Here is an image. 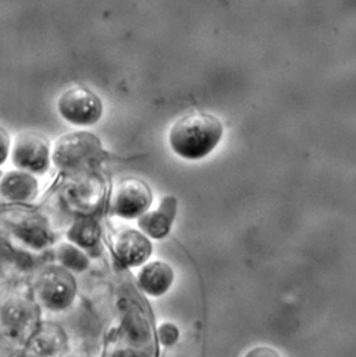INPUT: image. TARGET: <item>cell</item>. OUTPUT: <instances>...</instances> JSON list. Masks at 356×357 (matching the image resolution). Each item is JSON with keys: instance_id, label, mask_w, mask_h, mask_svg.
<instances>
[{"instance_id": "11", "label": "cell", "mask_w": 356, "mask_h": 357, "mask_svg": "<svg viewBox=\"0 0 356 357\" xmlns=\"http://www.w3.org/2000/svg\"><path fill=\"white\" fill-rule=\"evenodd\" d=\"M36 307L29 301H14L8 304L4 310V321L10 329L22 332L28 329L36 321Z\"/></svg>"}, {"instance_id": "6", "label": "cell", "mask_w": 356, "mask_h": 357, "mask_svg": "<svg viewBox=\"0 0 356 357\" xmlns=\"http://www.w3.org/2000/svg\"><path fill=\"white\" fill-rule=\"evenodd\" d=\"M39 292L48 306L62 309L67 307L74 298L73 278L64 270L57 268L49 270L40 280Z\"/></svg>"}, {"instance_id": "9", "label": "cell", "mask_w": 356, "mask_h": 357, "mask_svg": "<svg viewBox=\"0 0 356 357\" xmlns=\"http://www.w3.org/2000/svg\"><path fill=\"white\" fill-rule=\"evenodd\" d=\"M37 192V181L22 171L8 172L0 180V195L6 200L24 202L33 199Z\"/></svg>"}, {"instance_id": "12", "label": "cell", "mask_w": 356, "mask_h": 357, "mask_svg": "<svg viewBox=\"0 0 356 357\" xmlns=\"http://www.w3.org/2000/svg\"><path fill=\"white\" fill-rule=\"evenodd\" d=\"M64 342V335L54 325H42L33 338L34 349L38 352L48 353L59 349Z\"/></svg>"}, {"instance_id": "4", "label": "cell", "mask_w": 356, "mask_h": 357, "mask_svg": "<svg viewBox=\"0 0 356 357\" xmlns=\"http://www.w3.org/2000/svg\"><path fill=\"white\" fill-rule=\"evenodd\" d=\"M11 161L22 172L44 174L50 164V145L47 138L31 131L19 135L11 149Z\"/></svg>"}, {"instance_id": "13", "label": "cell", "mask_w": 356, "mask_h": 357, "mask_svg": "<svg viewBox=\"0 0 356 357\" xmlns=\"http://www.w3.org/2000/svg\"><path fill=\"white\" fill-rule=\"evenodd\" d=\"M99 237V229L95 223L90 220L77 224L73 230V238L80 245L90 246Z\"/></svg>"}, {"instance_id": "3", "label": "cell", "mask_w": 356, "mask_h": 357, "mask_svg": "<svg viewBox=\"0 0 356 357\" xmlns=\"http://www.w3.org/2000/svg\"><path fill=\"white\" fill-rule=\"evenodd\" d=\"M102 146L95 135L79 132L63 135L57 140L53 160L62 168H77L102 156Z\"/></svg>"}, {"instance_id": "5", "label": "cell", "mask_w": 356, "mask_h": 357, "mask_svg": "<svg viewBox=\"0 0 356 357\" xmlns=\"http://www.w3.org/2000/svg\"><path fill=\"white\" fill-rule=\"evenodd\" d=\"M152 203V192L145 181L126 178L114 186L111 207L121 217L131 218L142 215Z\"/></svg>"}, {"instance_id": "8", "label": "cell", "mask_w": 356, "mask_h": 357, "mask_svg": "<svg viewBox=\"0 0 356 357\" xmlns=\"http://www.w3.org/2000/svg\"><path fill=\"white\" fill-rule=\"evenodd\" d=\"M177 204L176 198L165 197L160 203L159 208L144 215L140 220V227L152 238H164L173 222L177 212Z\"/></svg>"}, {"instance_id": "16", "label": "cell", "mask_w": 356, "mask_h": 357, "mask_svg": "<svg viewBox=\"0 0 356 357\" xmlns=\"http://www.w3.org/2000/svg\"><path fill=\"white\" fill-rule=\"evenodd\" d=\"M10 135L4 128L0 126V165L7 160L10 153Z\"/></svg>"}, {"instance_id": "15", "label": "cell", "mask_w": 356, "mask_h": 357, "mask_svg": "<svg viewBox=\"0 0 356 357\" xmlns=\"http://www.w3.org/2000/svg\"><path fill=\"white\" fill-rule=\"evenodd\" d=\"M160 340L163 345L171 347L179 338V330L173 324H165L160 328Z\"/></svg>"}, {"instance_id": "1", "label": "cell", "mask_w": 356, "mask_h": 357, "mask_svg": "<svg viewBox=\"0 0 356 357\" xmlns=\"http://www.w3.org/2000/svg\"><path fill=\"white\" fill-rule=\"evenodd\" d=\"M221 121L208 112H195L174 123L169 135L172 151L186 160H197L213 151L222 138Z\"/></svg>"}, {"instance_id": "17", "label": "cell", "mask_w": 356, "mask_h": 357, "mask_svg": "<svg viewBox=\"0 0 356 357\" xmlns=\"http://www.w3.org/2000/svg\"><path fill=\"white\" fill-rule=\"evenodd\" d=\"M244 357H281L277 351L269 347H256Z\"/></svg>"}, {"instance_id": "2", "label": "cell", "mask_w": 356, "mask_h": 357, "mask_svg": "<svg viewBox=\"0 0 356 357\" xmlns=\"http://www.w3.org/2000/svg\"><path fill=\"white\" fill-rule=\"evenodd\" d=\"M57 111L63 119L77 126H91L99 122L103 112L100 98L91 89L71 88L57 100Z\"/></svg>"}, {"instance_id": "7", "label": "cell", "mask_w": 356, "mask_h": 357, "mask_svg": "<svg viewBox=\"0 0 356 357\" xmlns=\"http://www.w3.org/2000/svg\"><path fill=\"white\" fill-rule=\"evenodd\" d=\"M116 252L123 263L128 266H139L151 255L150 241L137 230L122 232L116 241Z\"/></svg>"}, {"instance_id": "14", "label": "cell", "mask_w": 356, "mask_h": 357, "mask_svg": "<svg viewBox=\"0 0 356 357\" xmlns=\"http://www.w3.org/2000/svg\"><path fill=\"white\" fill-rule=\"evenodd\" d=\"M18 232L20 237L33 245L41 246L47 243V233L39 225L24 224L20 227Z\"/></svg>"}, {"instance_id": "10", "label": "cell", "mask_w": 356, "mask_h": 357, "mask_svg": "<svg viewBox=\"0 0 356 357\" xmlns=\"http://www.w3.org/2000/svg\"><path fill=\"white\" fill-rule=\"evenodd\" d=\"M173 271L171 267L162 261L148 264L139 273L140 284L149 295H163L171 287L173 281Z\"/></svg>"}]
</instances>
